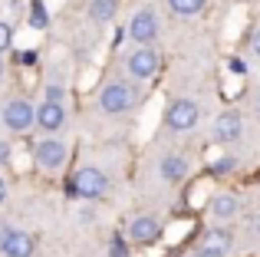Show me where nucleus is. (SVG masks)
Here are the masks:
<instances>
[{
    "label": "nucleus",
    "mask_w": 260,
    "mask_h": 257,
    "mask_svg": "<svg viewBox=\"0 0 260 257\" xmlns=\"http://www.w3.org/2000/svg\"><path fill=\"white\" fill-rule=\"evenodd\" d=\"M135 99H139V92H135V86H128V83H109L106 89L99 92V106L106 112H128L135 106Z\"/></svg>",
    "instance_id": "f257e3e1"
},
{
    "label": "nucleus",
    "mask_w": 260,
    "mask_h": 257,
    "mask_svg": "<svg viewBox=\"0 0 260 257\" xmlns=\"http://www.w3.org/2000/svg\"><path fill=\"white\" fill-rule=\"evenodd\" d=\"M165 122H168V128H172V132H188V128L198 125V106L188 103V99H178V103L168 106Z\"/></svg>",
    "instance_id": "f03ea898"
},
{
    "label": "nucleus",
    "mask_w": 260,
    "mask_h": 257,
    "mask_svg": "<svg viewBox=\"0 0 260 257\" xmlns=\"http://www.w3.org/2000/svg\"><path fill=\"white\" fill-rule=\"evenodd\" d=\"M231 244H234V234H231L228 228H211V231H204L201 244H198V254L224 257V254H231Z\"/></svg>",
    "instance_id": "7ed1b4c3"
},
{
    "label": "nucleus",
    "mask_w": 260,
    "mask_h": 257,
    "mask_svg": "<svg viewBox=\"0 0 260 257\" xmlns=\"http://www.w3.org/2000/svg\"><path fill=\"white\" fill-rule=\"evenodd\" d=\"M73 191L83 195V198H99V195L106 191V175H102L99 168H79V172L73 175Z\"/></svg>",
    "instance_id": "20e7f679"
},
{
    "label": "nucleus",
    "mask_w": 260,
    "mask_h": 257,
    "mask_svg": "<svg viewBox=\"0 0 260 257\" xmlns=\"http://www.w3.org/2000/svg\"><path fill=\"white\" fill-rule=\"evenodd\" d=\"M33 158H37L40 168H59L66 162V145L56 139H43L33 145Z\"/></svg>",
    "instance_id": "39448f33"
},
{
    "label": "nucleus",
    "mask_w": 260,
    "mask_h": 257,
    "mask_svg": "<svg viewBox=\"0 0 260 257\" xmlns=\"http://www.w3.org/2000/svg\"><path fill=\"white\" fill-rule=\"evenodd\" d=\"M128 73H132L135 79H152L155 73H158V53H155L152 46L135 50L132 56H128Z\"/></svg>",
    "instance_id": "423d86ee"
},
{
    "label": "nucleus",
    "mask_w": 260,
    "mask_h": 257,
    "mask_svg": "<svg viewBox=\"0 0 260 257\" xmlns=\"http://www.w3.org/2000/svg\"><path fill=\"white\" fill-rule=\"evenodd\" d=\"M4 122H7V128H13V132H26V128H33V106L26 103V99H13V103H7Z\"/></svg>",
    "instance_id": "0eeeda50"
},
{
    "label": "nucleus",
    "mask_w": 260,
    "mask_h": 257,
    "mask_svg": "<svg viewBox=\"0 0 260 257\" xmlns=\"http://www.w3.org/2000/svg\"><path fill=\"white\" fill-rule=\"evenodd\" d=\"M66 122V112L59 103H53V99H46L40 109H33V125H40L43 132H59Z\"/></svg>",
    "instance_id": "6e6552de"
},
{
    "label": "nucleus",
    "mask_w": 260,
    "mask_h": 257,
    "mask_svg": "<svg viewBox=\"0 0 260 257\" xmlns=\"http://www.w3.org/2000/svg\"><path fill=\"white\" fill-rule=\"evenodd\" d=\"M128 33H132V40H139V43H152L155 33H158V17H155V10L135 13L132 23H128Z\"/></svg>",
    "instance_id": "1a4fd4ad"
},
{
    "label": "nucleus",
    "mask_w": 260,
    "mask_h": 257,
    "mask_svg": "<svg viewBox=\"0 0 260 257\" xmlns=\"http://www.w3.org/2000/svg\"><path fill=\"white\" fill-rule=\"evenodd\" d=\"M0 251L7 257H33V238L23 231H10L4 238V244H0Z\"/></svg>",
    "instance_id": "9d476101"
},
{
    "label": "nucleus",
    "mask_w": 260,
    "mask_h": 257,
    "mask_svg": "<svg viewBox=\"0 0 260 257\" xmlns=\"http://www.w3.org/2000/svg\"><path fill=\"white\" fill-rule=\"evenodd\" d=\"M241 135V116L237 112H221L214 122V139L224 142V145H231V142Z\"/></svg>",
    "instance_id": "9b49d317"
},
{
    "label": "nucleus",
    "mask_w": 260,
    "mask_h": 257,
    "mask_svg": "<svg viewBox=\"0 0 260 257\" xmlns=\"http://www.w3.org/2000/svg\"><path fill=\"white\" fill-rule=\"evenodd\" d=\"M128 234H132V241H139V244H152V241L161 234V224H158L155 218H148V214H142V218L132 221Z\"/></svg>",
    "instance_id": "f8f14e48"
},
{
    "label": "nucleus",
    "mask_w": 260,
    "mask_h": 257,
    "mask_svg": "<svg viewBox=\"0 0 260 257\" xmlns=\"http://www.w3.org/2000/svg\"><path fill=\"white\" fill-rule=\"evenodd\" d=\"M184 175H188V162H184V158H178V155H168V158L161 162V178H165V181L178 185Z\"/></svg>",
    "instance_id": "ddd939ff"
},
{
    "label": "nucleus",
    "mask_w": 260,
    "mask_h": 257,
    "mask_svg": "<svg viewBox=\"0 0 260 257\" xmlns=\"http://www.w3.org/2000/svg\"><path fill=\"white\" fill-rule=\"evenodd\" d=\"M237 208H241V205H237L234 195H217V198L211 201V211H214L217 218H234Z\"/></svg>",
    "instance_id": "4468645a"
},
{
    "label": "nucleus",
    "mask_w": 260,
    "mask_h": 257,
    "mask_svg": "<svg viewBox=\"0 0 260 257\" xmlns=\"http://www.w3.org/2000/svg\"><path fill=\"white\" fill-rule=\"evenodd\" d=\"M112 13H115V0H92V4H89V17H92L95 23L112 20Z\"/></svg>",
    "instance_id": "2eb2a0df"
},
{
    "label": "nucleus",
    "mask_w": 260,
    "mask_h": 257,
    "mask_svg": "<svg viewBox=\"0 0 260 257\" xmlns=\"http://www.w3.org/2000/svg\"><path fill=\"white\" fill-rule=\"evenodd\" d=\"M204 4H208V0H168V7H172L175 13H181V17H191V13L204 10Z\"/></svg>",
    "instance_id": "dca6fc26"
},
{
    "label": "nucleus",
    "mask_w": 260,
    "mask_h": 257,
    "mask_svg": "<svg viewBox=\"0 0 260 257\" xmlns=\"http://www.w3.org/2000/svg\"><path fill=\"white\" fill-rule=\"evenodd\" d=\"M46 20H50V17H46L43 4H40V0H37V4H33V13H30V23L37 26V30H43V26H46Z\"/></svg>",
    "instance_id": "f3484780"
},
{
    "label": "nucleus",
    "mask_w": 260,
    "mask_h": 257,
    "mask_svg": "<svg viewBox=\"0 0 260 257\" xmlns=\"http://www.w3.org/2000/svg\"><path fill=\"white\" fill-rule=\"evenodd\" d=\"M10 40H13L10 26H7V23H0V53H7V50H10Z\"/></svg>",
    "instance_id": "a211bd4d"
},
{
    "label": "nucleus",
    "mask_w": 260,
    "mask_h": 257,
    "mask_svg": "<svg viewBox=\"0 0 260 257\" xmlns=\"http://www.w3.org/2000/svg\"><path fill=\"white\" fill-rule=\"evenodd\" d=\"M234 165H237L234 158H221V162H214V168H211V172H214V175H224V172H231Z\"/></svg>",
    "instance_id": "6ab92c4d"
},
{
    "label": "nucleus",
    "mask_w": 260,
    "mask_h": 257,
    "mask_svg": "<svg viewBox=\"0 0 260 257\" xmlns=\"http://www.w3.org/2000/svg\"><path fill=\"white\" fill-rule=\"evenodd\" d=\"M112 257H128V247L122 244V241H115V244H112Z\"/></svg>",
    "instance_id": "aec40b11"
},
{
    "label": "nucleus",
    "mask_w": 260,
    "mask_h": 257,
    "mask_svg": "<svg viewBox=\"0 0 260 257\" xmlns=\"http://www.w3.org/2000/svg\"><path fill=\"white\" fill-rule=\"evenodd\" d=\"M46 99H53V103H59V99H63V89H59V86H50V89H46Z\"/></svg>",
    "instance_id": "412c9836"
},
{
    "label": "nucleus",
    "mask_w": 260,
    "mask_h": 257,
    "mask_svg": "<svg viewBox=\"0 0 260 257\" xmlns=\"http://www.w3.org/2000/svg\"><path fill=\"white\" fill-rule=\"evenodd\" d=\"M10 158V145H7V142H0V162H7Z\"/></svg>",
    "instance_id": "4be33fe9"
},
{
    "label": "nucleus",
    "mask_w": 260,
    "mask_h": 257,
    "mask_svg": "<svg viewBox=\"0 0 260 257\" xmlns=\"http://www.w3.org/2000/svg\"><path fill=\"white\" fill-rule=\"evenodd\" d=\"M250 50H254V53H257V56H260V30L254 33V40H250Z\"/></svg>",
    "instance_id": "5701e85b"
},
{
    "label": "nucleus",
    "mask_w": 260,
    "mask_h": 257,
    "mask_svg": "<svg viewBox=\"0 0 260 257\" xmlns=\"http://www.w3.org/2000/svg\"><path fill=\"white\" fill-rule=\"evenodd\" d=\"M7 234H10V228H7V224H0V244H4V238H7Z\"/></svg>",
    "instance_id": "b1692460"
},
{
    "label": "nucleus",
    "mask_w": 260,
    "mask_h": 257,
    "mask_svg": "<svg viewBox=\"0 0 260 257\" xmlns=\"http://www.w3.org/2000/svg\"><path fill=\"white\" fill-rule=\"evenodd\" d=\"M7 198V185H4V178H0V201Z\"/></svg>",
    "instance_id": "393cba45"
},
{
    "label": "nucleus",
    "mask_w": 260,
    "mask_h": 257,
    "mask_svg": "<svg viewBox=\"0 0 260 257\" xmlns=\"http://www.w3.org/2000/svg\"><path fill=\"white\" fill-rule=\"evenodd\" d=\"M250 228H254V231H260V218H250Z\"/></svg>",
    "instance_id": "a878e982"
},
{
    "label": "nucleus",
    "mask_w": 260,
    "mask_h": 257,
    "mask_svg": "<svg viewBox=\"0 0 260 257\" xmlns=\"http://www.w3.org/2000/svg\"><path fill=\"white\" fill-rule=\"evenodd\" d=\"M0 76H4V59H0Z\"/></svg>",
    "instance_id": "bb28decb"
},
{
    "label": "nucleus",
    "mask_w": 260,
    "mask_h": 257,
    "mask_svg": "<svg viewBox=\"0 0 260 257\" xmlns=\"http://www.w3.org/2000/svg\"><path fill=\"white\" fill-rule=\"evenodd\" d=\"M198 257H204V254H198Z\"/></svg>",
    "instance_id": "cd10ccee"
}]
</instances>
